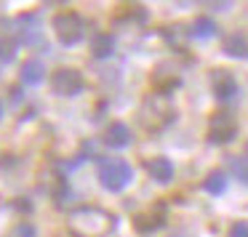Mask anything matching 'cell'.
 <instances>
[{
    "label": "cell",
    "instance_id": "cell-4",
    "mask_svg": "<svg viewBox=\"0 0 248 237\" xmlns=\"http://www.w3.org/2000/svg\"><path fill=\"white\" fill-rule=\"evenodd\" d=\"M237 133V120L230 112H214L208 120V141L211 144H230Z\"/></svg>",
    "mask_w": 248,
    "mask_h": 237
},
{
    "label": "cell",
    "instance_id": "cell-1",
    "mask_svg": "<svg viewBox=\"0 0 248 237\" xmlns=\"http://www.w3.org/2000/svg\"><path fill=\"white\" fill-rule=\"evenodd\" d=\"M67 226L75 237H107L115 229V216L104 208L83 205V208H75L70 213Z\"/></svg>",
    "mask_w": 248,
    "mask_h": 237
},
{
    "label": "cell",
    "instance_id": "cell-19",
    "mask_svg": "<svg viewBox=\"0 0 248 237\" xmlns=\"http://www.w3.org/2000/svg\"><path fill=\"white\" fill-rule=\"evenodd\" d=\"M0 118H3V107H0Z\"/></svg>",
    "mask_w": 248,
    "mask_h": 237
},
{
    "label": "cell",
    "instance_id": "cell-13",
    "mask_svg": "<svg viewBox=\"0 0 248 237\" xmlns=\"http://www.w3.org/2000/svg\"><path fill=\"white\" fill-rule=\"evenodd\" d=\"M189 35H192V38H200V40L214 38V35H216V22H214V19H208V16H198V19L192 22Z\"/></svg>",
    "mask_w": 248,
    "mask_h": 237
},
{
    "label": "cell",
    "instance_id": "cell-17",
    "mask_svg": "<svg viewBox=\"0 0 248 237\" xmlns=\"http://www.w3.org/2000/svg\"><path fill=\"white\" fill-rule=\"evenodd\" d=\"M230 237H248V221H235L230 226Z\"/></svg>",
    "mask_w": 248,
    "mask_h": 237
},
{
    "label": "cell",
    "instance_id": "cell-3",
    "mask_svg": "<svg viewBox=\"0 0 248 237\" xmlns=\"http://www.w3.org/2000/svg\"><path fill=\"white\" fill-rule=\"evenodd\" d=\"M54 35L59 38V43L75 45L83 38V19L75 11H62L54 16Z\"/></svg>",
    "mask_w": 248,
    "mask_h": 237
},
{
    "label": "cell",
    "instance_id": "cell-16",
    "mask_svg": "<svg viewBox=\"0 0 248 237\" xmlns=\"http://www.w3.org/2000/svg\"><path fill=\"white\" fill-rule=\"evenodd\" d=\"M6 237H35V229L27 221H19V224H14L11 229L6 232Z\"/></svg>",
    "mask_w": 248,
    "mask_h": 237
},
{
    "label": "cell",
    "instance_id": "cell-6",
    "mask_svg": "<svg viewBox=\"0 0 248 237\" xmlns=\"http://www.w3.org/2000/svg\"><path fill=\"white\" fill-rule=\"evenodd\" d=\"M211 91L219 102H230V99L237 96V80L232 72L227 70H214L211 72Z\"/></svg>",
    "mask_w": 248,
    "mask_h": 237
},
{
    "label": "cell",
    "instance_id": "cell-10",
    "mask_svg": "<svg viewBox=\"0 0 248 237\" xmlns=\"http://www.w3.org/2000/svg\"><path fill=\"white\" fill-rule=\"evenodd\" d=\"M19 77H22V83H27V86H38V83L46 77V67H43V61L35 59V56L24 59V61H22V67H19Z\"/></svg>",
    "mask_w": 248,
    "mask_h": 237
},
{
    "label": "cell",
    "instance_id": "cell-14",
    "mask_svg": "<svg viewBox=\"0 0 248 237\" xmlns=\"http://www.w3.org/2000/svg\"><path fill=\"white\" fill-rule=\"evenodd\" d=\"M203 189L208 194H221L227 189V173L224 171H211L203 181Z\"/></svg>",
    "mask_w": 248,
    "mask_h": 237
},
{
    "label": "cell",
    "instance_id": "cell-12",
    "mask_svg": "<svg viewBox=\"0 0 248 237\" xmlns=\"http://www.w3.org/2000/svg\"><path fill=\"white\" fill-rule=\"evenodd\" d=\"M112 51H115V38L109 32H99V35H93V40H91V54L96 56V59H107V56H112Z\"/></svg>",
    "mask_w": 248,
    "mask_h": 237
},
{
    "label": "cell",
    "instance_id": "cell-9",
    "mask_svg": "<svg viewBox=\"0 0 248 237\" xmlns=\"http://www.w3.org/2000/svg\"><path fill=\"white\" fill-rule=\"evenodd\" d=\"M147 173H150L152 181L168 184L173 178V163L168 157H152V160H147Z\"/></svg>",
    "mask_w": 248,
    "mask_h": 237
},
{
    "label": "cell",
    "instance_id": "cell-11",
    "mask_svg": "<svg viewBox=\"0 0 248 237\" xmlns=\"http://www.w3.org/2000/svg\"><path fill=\"white\" fill-rule=\"evenodd\" d=\"M221 51H224L227 56H232V59H248V38H246L243 32L227 35Z\"/></svg>",
    "mask_w": 248,
    "mask_h": 237
},
{
    "label": "cell",
    "instance_id": "cell-15",
    "mask_svg": "<svg viewBox=\"0 0 248 237\" xmlns=\"http://www.w3.org/2000/svg\"><path fill=\"white\" fill-rule=\"evenodd\" d=\"M16 38H11V35H6V38H0V61H14L16 59Z\"/></svg>",
    "mask_w": 248,
    "mask_h": 237
},
{
    "label": "cell",
    "instance_id": "cell-5",
    "mask_svg": "<svg viewBox=\"0 0 248 237\" xmlns=\"http://www.w3.org/2000/svg\"><path fill=\"white\" fill-rule=\"evenodd\" d=\"M80 88H83V77L72 67H62L51 75V91L56 96H75V93H80Z\"/></svg>",
    "mask_w": 248,
    "mask_h": 237
},
{
    "label": "cell",
    "instance_id": "cell-2",
    "mask_svg": "<svg viewBox=\"0 0 248 237\" xmlns=\"http://www.w3.org/2000/svg\"><path fill=\"white\" fill-rule=\"evenodd\" d=\"M131 178H134V168L125 160H120V157H107L99 165V181L109 192H123L131 184Z\"/></svg>",
    "mask_w": 248,
    "mask_h": 237
},
{
    "label": "cell",
    "instance_id": "cell-18",
    "mask_svg": "<svg viewBox=\"0 0 248 237\" xmlns=\"http://www.w3.org/2000/svg\"><path fill=\"white\" fill-rule=\"evenodd\" d=\"M240 160H243V163H246V165H248V144H246V149H243V157H240Z\"/></svg>",
    "mask_w": 248,
    "mask_h": 237
},
{
    "label": "cell",
    "instance_id": "cell-8",
    "mask_svg": "<svg viewBox=\"0 0 248 237\" xmlns=\"http://www.w3.org/2000/svg\"><path fill=\"white\" fill-rule=\"evenodd\" d=\"M102 141H104L107 147H112V149H123V147H128V144H131V131H128V125H125L123 120H112V123L104 128Z\"/></svg>",
    "mask_w": 248,
    "mask_h": 237
},
{
    "label": "cell",
    "instance_id": "cell-7",
    "mask_svg": "<svg viewBox=\"0 0 248 237\" xmlns=\"http://www.w3.org/2000/svg\"><path fill=\"white\" fill-rule=\"evenodd\" d=\"M163 226H166V210L163 208H150L134 219V229L139 235H152V232L163 229Z\"/></svg>",
    "mask_w": 248,
    "mask_h": 237
}]
</instances>
